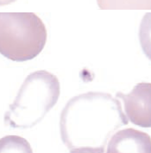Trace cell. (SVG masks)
Masks as SVG:
<instances>
[{
  "mask_svg": "<svg viewBox=\"0 0 151 153\" xmlns=\"http://www.w3.org/2000/svg\"><path fill=\"white\" fill-rule=\"evenodd\" d=\"M103 10H151V0H97Z\"/></svg>",
  "mask_w": 151,
  "mask_h": 153,
  "instance_id": "6",
  "label": "cell"
},
{
  "mask_svg": "<svg viewBox=\"0 0 151 153\" xmlns=\"http://www.w3.org/2000/svg\"><path fill=\"white\" fill-rule=\"evenodd\" d=\"M106 153H151V137L134 128L118 131L111 136Z\"/></svg>",
  "mask_w": 151,
  "mask_h": 153,
  "instance_id": "5",
  "label": "cell"
},
{
  "mask_svg": "<svg viewBox=\"0 0 151 153\" xmlns=\"http://www.w3.org/2000/svg\"><path fill=\"white\" fill-rule=\"evenodd\" d=\"M47 41V29L34 13H0V54L16 62L37 57Z\"/></svg>",
  "mask_w": 151,
  "mask_h": 153,
  "instance_id": "3",
  "label": "cell"
},
{
  "mask_svg": "<svg viewBox=\"0 0 151 153\" xmlns=\"http://www.w3.org/2000/svg\"><path fill=\"white\" fill-rule=\"evenodd\" d=\"M139 37L142 51L151 60V13H146L142 19Z\"/></svg>",
  "mask_w": 151,
  "mask_h": 153,
  "instance_id": "8",
  "label": "cell"
},
{
  "mask_svg": "<svg viewBox=\"0 0 151 153\" xmlns=\"http://www.w3.org/2000/svg\"><path fill=\"white\" fill-rule=\"evenodd\" d=\"M16 0H0V6L10 4H12V3H13Z\"/></svg>",
  "mask_w": 151,
  "mask_h": 153,
  "instance_id": "10",
  "label": "cell"
},
{
  "mask_svg": "<svg viewBox=\"0 0 151 153\" xmlns=\"http://www.w3.org/2000/svg\"><path fill=\"white\" fill-rule=\"evenodd\" d=\"M122 99L126 115L130 121L141 128H151V83L140 82L129 94L118 92Z\"/></svg>",
  "mask_w": 151,
  "mask_h": 153,
  "instance_id": "4",
  "label": "cell"
},
{
  "mask_svg": "<svg viewBox=\"0 0 151 153\" xmlns=\"http://www.w3.org/2000/svg\"><path fill=\"white\" fill-rule=\"evenodd\" d=\"M128 124L121 103L110 94L87 92L71 98L60 116L61 138L69 151L103 149Z\"/></svg>",
  "mask_w": 151,
  "mask_h": 153,
  "instance_id": "1",
  "label": "cell"
},
{
  "mask_svg": "<svg viewBox=\"0 0 151 153\" xmlns=\"http://www.w3.org/2000/svg\"><path fill=\"white\" fill-rule=\"evenodd\" d=\"M0 153H33V150L21 136L6 135L0 139Z\"/></svg>",
  "mask_w": 151,
  "mask_h": 153,
  "instance_id": "7",
  "label": "cell"
},
{
  "mask_svg": "<svg viewBox=\"0 0 151 153\" xmlns=\"http://www.w3.org/2000/svg\"><path fill=\"white\" fill-rule=\"evenodd\" d=\"M60 96L58 77L45 70L31 73L4 114V123L13 128H30L38 124L57 104Z\"/></svg>",
  "mask_w": 151,
  "mask_h": 153,
  "instance_id": "2",
  "label": "cell"
},
{
  "mask_svg": "<svg viewBox=\"0 0 151 153\" xmlns=\"http://www.w3.org/2000/svg\"><path fill=\"white\" fill-rule=\"evenodd\" d=\"M70 153H105V148L103 149H79L70 151Z\"/></svg>",
  "mask_w": 151,
  "mask_h": 153,
  "instance_id": "9",
  "label": "cell"
}]
</instances>
